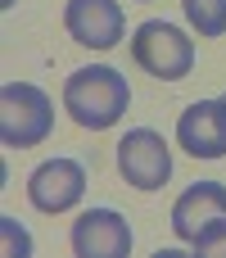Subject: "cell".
<instances>
[{"label": "cell", "mask_w": 226, "mask_h": 258, "mask_svg": "<svg viewBox=\"0 0 226 258\" xmlns=\"http://www.w3.org/2000/svg\"><path fill=\"white\" fill-rule=\"evenodd\" d=\"M131 104V86L118 68L109 63H91V68H77L68 82H63V109L72 113L77 127L86 132H104L113 127Z\"/></svg>", "instance_id": "cell-1"}, {"label": "cell", "mask_w": 226, "mask_h": 258, "mask_svg": "<svg viewBox=\"0 0 226 258\" xmlns=\"http://www.w3.org/2000/svg\"><path fill=\"white\" fill-rule=\"evenodd\" d=\"M54 127V104L41 86L32 82H5L0 86V136L9 150H32L50 136Z\"/></svg>", "instance_id": "cell-2"}, {"label": "cell", "mask_w": 226, "mask_h": 258, "mask_svg": "<svg viewBox=\"0 0 226 258\" xmlns=\"http://www.w3.org/2000/svg\"><path fill=\"white\" fill-rule=\"evenodd\" d=\"M131 59H136L149 77H159V82H181V77H190V68H195V41H190L177 23L149 18V23H140L136 36H131Z\"/></svg>", "instance_id": "cell-3"}, {"label": "cell", "mask_w": 226, "mask_h": 258, "mask_svg": "<svg viewBox=\"0 0 226 258\" xmlns=\"http://www.w3.org/2000/svg\"><path fill=\"white\" fill-rule=\"evenodd\" d=\"M118 172L136 190H163L172 177V150L154 127H136L118 141Z\"/></svg>", "instance_id": "cell-4"}, {"label": "cell", "mask_w": 226, "mask_h": 258, "mask_svg": "<svg viewBox=\"0 0 226 258\" xmlns=\"http://www.w3.org/2000/svg\"><path fill=\"white\" fill-rule=\"evenodd\" d=\"M63 27L86 50H113L122 41V32H127V18H122L118 0H68Z\"/></svg>", "instance_id": "cell-5"}, {"label": "cell", "mask_w": 226, "mask_h": 258, "mask_svg": "<svg viewBox=\"0 0 226 258\" xmlns=\"http://www.w3.org/2000/svg\"><path fill=\"white\" fill-rule=\"evenodd\" d=\"M86 195V168L77 159H45L27 177V200L41 213H68Z\"/></svg>", "instance_id": "cell-6"}, {"label": "cell", "mask_w": 226, "mask_h": 258, "mask_svg": "<svg viewBox=\"0 0 226 258\" xmlns=\"http://www.w3.org/2000/svg\"><path fill=\"white\" fill-rule=\"evenodd\" d=\"M72 254L77 258H127L131 227L118 209H86L72 222Z\"/></svg>", "instance_id": "cell-7"}, {"label": "cell", "mask_w": 226, "mask_h": 258, "mask_svg": "<svg viewBox=\"0 0 226 258\" xmlns=\"http://www.w3.org/2000/svg\"><path fill=\"white\" fill-rule=\"evenodd\" d=\"M177 145L190 159H222L226 154V100H199L177 118Z\"/></svg>", "instance_id": "cell-8"}, {"label": "cell", "mask_w": 226, "mask_h": 258, "mask_svg": "<svg viewBox=\"0 0 226 258\" xmlns=\"http://www.w3.org/2000/svg\"><path fill=\"white\" fill-rule=\"evenodd\" d=\"M226 218V186L222 181H195L177 204H172V231H177V240H186V245H195L213 222H222Z\"/></svg>", "instance_id": "cell-9"}, {"label": "cell", "mask_w": 226, "mask_h": 258, "mask_svg": "<svg viewBox=\"0 0 226 258\" xmlns=\"http://www.w3.org/2000/svg\"><path fill=\"white\" fill-rule=\"evenodd\" d=\"M181 14L199 36H222L226 32V0H181Z\"/></svg>", "instance_id": "cell-10"}, {"label": "cell", "mask_w": 226, "mask_h": 258, "mask_svg": "<svg viewBox=\"0 0 226 258\" xmlns=\"http://www.w3.org/2000/svg\"><path fill=\"white\" fill-rule=\"evenodd\" d=\"M195 254H204V258H226V218H222V222H213V227L195 240Z\"/></svg>", "instance_id": "cell-11"}, {"label": "cell", "mask_w": 226, "mask_h": 258, "mask_svg": "<svg viewBox=\"0 0 226 258\" xmlns=\"http://www.w3.org/2000/svg\"><path fill=\"white\" fill-rule=\"evenodd\" d=\"M0 231H5V254H18V258L32 254V240H27V231L14 218H0Z\"/></svg>", "instance_id": "cell-12"}, {"label": "cell", "mask_w": 226, "mask_h": 258, "mask_svg": "<svg viewBox=\"0 0 226 258\" xmlns=\"http://www.w3.org/2000/svg\"><path fill=\"white\" fill-rule=\"evenodd\" d=\"M222 100H226V95H222Z\"/></svg>", "instance_id": "cell-13"}]
</instances>
